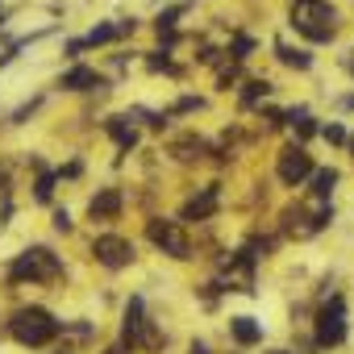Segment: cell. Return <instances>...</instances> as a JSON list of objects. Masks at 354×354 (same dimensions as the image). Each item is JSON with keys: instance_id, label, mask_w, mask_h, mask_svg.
I'll return each mask as SVG.
<instances>
[{"instance_id": "obj_1", "label": "cell", "mask_w": 354, "mask_h": 354, "mask_svg": "<svg viewBox=\"0 0 354 354\" xmlns=\"http://www.w3.org/2000/svg\"><path fill=\"white\" fill-rule=\"evenodd\" d=\"M9 329H13V337H17L21 346H46L50 337H59V329H63V325H59L46 308L30 304V308H17V313H13Z\"/></svg>"}, {"instance_id": "obj_2", "label": "cell", "mask_w": 354, "mask_h": 354, "mask_svg": "<svg viewBox=\"0 0 354 354\" xmlns=\"http://www.w3.org/2000/svg\"><path fill=\"white\" fill-rule=\"evenodd\" d=\"M333 9L325 5V0H300V5L292 9V26L308 38V42H329L333 38Z\"/></svg>"}, {"instance_id": "obj_3", "label": "cell", "mask_w": 354, "mask_h": 354, "mask_svg": "<svg viewBox=\"0 0 354 354\" xmlns=\"http://www.w3.org/2000/svg\"><path fill=\"white\" fill-rule=\"evenodd\" d=\"M63 267H59V259L46 250V246H34V250H26L17 263H13V279H55Z\"/></svg>"}, {"instance_id": "obj_4", "label": "cell", "mask_w": 354, "mask_h": 354, "mask_svg": "<svg viewBox=\"0 0 354 354\" xmlns=\"http://www.w3.org/2000/svg\"><path fill=\"white\" fill-rule=\"evenodd\" d=\"M337 342H346V300L342 296H333L317 317V346H337Z\"/></svg>"}, {"instance_id": "obj_5", "label": "cell", "mask_w": 354, "mask_h": 354, "mask_svg": "<svg viewBox=\"0 0 354 354\" xmlns=\"http://www.w3.org/2000/svg\"><path fill=\"white\" fill-rule=\"evenodd\" d=\"M146 238L158 246V250H167L171 259H188L192 254V246H188V238L175 230V221H162V217H154V221H146Z\"/></svg>"}, {"instance_id": "obj_6", "label": "cell", "mask_w": 354, "mask_h": 354, "mask_svg": "<svg viewBox=\"0 0 354 354\" xmlns=\"http://www.w3.org/2000/svg\"><path fill=\"white\" fill-rule=\"evenodd\" d=\"M92 254H96V263H104V267H129L133 263V246L125 242V238H96V246H92Z\"/></svg>"}, {"instance_id": "obj_7", "label": "cell", "mask_w": 354, "mask_h": 354, "mask_svg": "<svg viewBox=\"0 0 354 354\" xmlns=\"http://www.w3.org/2000/svg\"><path fill=\"white\" fill-rule=\"evenodd\" d=\"M308 175H313V158L300 146H288L279 154V180L283 184H300V180H308Z\"/></svg>"}, {"instance_id": "obj_8", "label": "cell", "mask_w": 354, "mask_h": 354, "mask_svg": "<svg viewBox=\"0 0 354 354\" xmlns=\"http://www.w3.org/2000/svg\"><path fill=\"white\" fill-rule=\"evenodd\" d=\"M88 213H92V221H113V217L121 213V192H117V188L96 192V196H92V205H88Z\"/></svg>"}, {"instance_id": "obj_9", "label": "cell", "mask_w": 354, "mask_h": 354, "mask_svg": "<svg viewBox=\"0 0 354 354\" xmlns=\"http://www.w3.org/2000/svg\"><path fill=\"white\" fill-rule=\"evenodd\" d=\"M138 342H146V317H142V296H133V300H129V308H125V346H138Z\"/></svg>"}, {"instance_id": "obj_10", "label": "cell", "mask_w": 354, "mask_h": 354, "mask_svg": "<svg viewBox=\"0 0 354 354\" xmlns=\"http://www.w3.org/2000/svg\"><path fill=\"white\" fill-rule=\"evenodd\" d=\"M230 333H234L238 346H254V342H263V325H259L254 317H234V321H230Z\"/></svg>"}, {"instance_id": "obj_11", "label": "cell", "mask_w": 354, "mask_h": 354, "mask_svg": "<svg viewBox=\"0 0 354 354\" xmlns=\"http://www.w3.org/2000/svg\"><path fill=\"white\" fill-rule=\"evenodd\" d=\"M104 80L92 71V67H71L67 75H63V88H71V92H88V88H100Z\"/></svg>"}, {"instance_id": "obj_12", "label": "cell", "mask_w": 354, "mask_h": 354, "mask_svg": "<svg viewBox=\"0 0 354 354\" xmlns=\"http://www.w3.org/2000/svg\"><path fill=\"white\" fill-rule=\"evenodd\" d=\"M213 209H217V188H205L196 201L184 205V221H192V217H196V221H201V217H213Z\"/></svg>"}, {"instance_id": "obj_13", "label": "cell", "mask_w": 354, "mask_h": 354, "mask_svg": "<svg viewBox=\"0 0 354 354\" xmlns=\"http://www.w3.org/2000/svg\"><path fill=\"white\" fill-rule=\"evenodd\" d=\"M109 133H113V142H117L121 150H133V146H138V133H133V125H125V117H113V121H109Z\"/></svg>"}, {"instance_id": "obj_14", "label": "cell", "mask_w": 354, "mask_h": 354, "mask_svg": "<svg viewBox=\"0 0 354 354\" xmlns=\"http://www.w3.org/2000/svg\"><path fill=\"white\" fill-rule=\"evenodd\" d=\"M333 184H337V171H333V167L313 175V192H317L321 201H329V196H333Z\"/></svg>"}, {"instance_id": "obj_15", "label": "cell", "mask_w": 354, "mask_h": 354, "mask_svg": "<svg viewBox=\"0 0 354 354\" xmlns=\"http://www.w3.org/2000/svg\"><path fill=\"white\" fill-rule=\"evenodd\" d=\"M279 59H283L288 67H296V71H308V67H313V55H308V50H292V46H279Z\"/></svg>"}, {"instance_id": "obj_16", "label": "cell", "mask_w": 354, "mask_h": 354, "mask_svg": "<svg viewBox=\"0 0 354 354\" xmlns=\"http://www.w3.org/2000/svg\"><path fill=\"white\" fill-rule=\"evenodd\" d=\"M267 92H271V84H267V80H250V84H246V92H242V104L250 109V104H259Z\"/></svg>"}, {"instance_id": "obj_17", "label": "cell", "mask_w": 354, "mask_h": 354, "mask_svg": "<svg viewBox=\"0 0 354 354\" xmlns=\"http://www.w3.org/2000/svg\"><path fill=\"white\" fill-rule=\"evenodd\" d=\"M113 38H117V26H96L84 42H88V46H104V42H113Z\"/></svg>"}, {"instance_id": "obj_18", "label": "cell", "mask_w": 354, "mask_h": 354, "mask_svg": "<svg viewBox=\"0 0 354 354\" xmlns=\"http://www.w3.org/2000/svg\"><path fill=\"white\" fill-rule=\"evenodd\" d=\"M50 192H55V175H42L38 188H34V196H38V201H50Z\"/></svg>"}, {"instance_id": "obj_19", "label": "cell", "mask_w": 354, "mask_h": 354, "mask_svg": "<svg viewBox=\"0 0 354 354\" xmlns=\"http://www.w3.org/2000/svg\"><path fill=\"white\" fill-rule=\"evenodd\" d=\"M250 50H254V38H246V34H238V38H234V55H238V59H246Z\"/></svg>"}, {"instance_id": "obj_20", "label": "cell", "mask_w": 354, "mask_h": 354, "mask_svg": "<svg viewBox=\"0 0 354 354\" xmlns=\"http://www.w3.org/2000/svg\"><path fill=\"white\" fill-rule=\"evenodd\" d=\"M150 71H175V63L167 55H150Z\"/></svg>"}, {"instance_id": "obj_21", "label": "cell", "mask_w": 354, "mask_h": 354, "mask_svg": "<svg viewBox=\"0 0 354 354\" xmlns=\"http://www.w3.org/2000/svg\"><path fill=\"white\" fill-rule=\"evenodd\" d=\"M321 133H325V142H337V146L346 142V129H342V125H325Z\"/></svg>"}, {"instance_id": "obj_22", "label": "cell", "mask_w": 354, "mask_h": 354, "mask_svg": "<svg viewBox=\"0 0 354 354\" xmlns=\"http://www.w3.org/2000/svg\"><path fill=\"white\" fill-rule=\"evenodd\" d=\"M55 230H59V234H71V213H67V209L55 213Z\"/></svg>"}, {"instance_id": "obj_23", "label": "cell", "mask_w": 354, "mask_h": 354, "mask_svg": "<svg viewBox=\"0 0 354 354\" xmlns=\"http://www.w3.org/2000/svg\"><path fill=\"white\" fill-rule=\"evenodd\" d=\"M192 109H201V100H196V96H184V100H180V113H192Z\"/></svg>"}, {"instance_id": "obj_24", "label": "cell", "mask_w": 354, "mask_h": 354, "mask_svg": "<svg viewBox=\"0 0 354 354\" xmlns=\"http://www.w3.org/2000/svg\"><path fill=\"white\" fill-rule=\"evenodd\" d=\"M192 354H209V346L205 342H192Z\"/></svg>"}, {"instance_id": "obj_25", "label": "cell", "mask_w": 354, "mask_h": 354, "mask_svg": "<svg viewBox=\"0 0 354 354\" xmlns=\"http://www.w3.org/2000/svg\"><path fill=\"white\" fill-rule=\"evenodd\" d=\"M346 142H350V150H354V138H346Z\"/></svg>"}, {"instance_id": "obj_26", "label": "cell", "mask_w": 354, "mask_h": 354, "mask_svg": "<svg viewBox=\"0 0 354 354\" xmlns=\"http://www.w3.org/2000/svg\"><path fill=\"white\" fill-rule=\"evenodd\" d=\"M275 354H288V350H275Z\"/></svg>"}]
</instances>
